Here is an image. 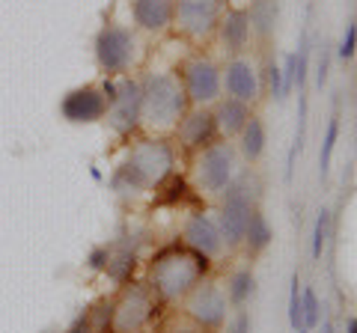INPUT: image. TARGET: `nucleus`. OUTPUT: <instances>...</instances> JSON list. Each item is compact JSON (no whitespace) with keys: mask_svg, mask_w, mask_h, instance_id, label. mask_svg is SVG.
I'll return each mask as SVG.
<instances>
[{"mask_svg":"<svg viewBox=\"0 0 357 333\" xmlns=\"http://www.w3.org/2000/svg\"><path fill=\"white\" fill-rule=\"evenodd\" d=\"M182 304H185V318L208 333L220 330L223 321H227V307H229L227 292L211 280H199L191 292L182 297Z\"/></svg>","mask_w":357,"mask_h":333,"instance_id":"obj_8","label":"nucleus"},{"mask_svg":"<svg viewBox=\"0 0 357 333\" xmlns=\"http://www.w3.org/2000/svg\"><path fill=\"white\" fill-rule=\"evenodd\" d=\"M161 333H208V330H203V327H197L194 321H176V325H170V327H164Z\"/></svg>","mask_w":357,"mask_h":333,"instance_id":"obj_33","label":"nucleus"},{"mask_svg":"<svg viewBox=\"0 0 357 333\" xmlns=\"http://www.w3.org/2000/svg\"><path fill=\"white\" fill-rule=\"evenodd\" d=\"M345 333H357V316L349 318V325H345Z\"/></svg>","mask_w":357,"mask_h":333,"instance_id":"obj_34","label":"nucleus"},{"mask_svg":"<svg viewBox=\"0 0 357 333\" xmlns=\"http://www.w3.org/2000/svg\"><path fill=\"white\" fill-rule=\"evenodd\" d=\"M134 265H137V253H134L131 247H119V250L110 247V262H107L105 271L122 286V283L134 280Z\"/></svg>","mask_w":357,"mask_h":333,"instance_id":"obj_22","label":"nucleus"},{"mask_svg":"<svg viewBox=\"0 0 357 333\" xmlns=\"http://www.w3.org/2000/svg\"><path fill=\"white\" fill-rule=\"evenodd\" d=\"M274 241V229L268 224V217L262 215V208L256 206L250 212V220H248V229H244V241L241 247L248 250V256H259V253L268 250V244Z\"/></svg>","mask_w":357,"mask_h":333,"instance_id":"obj_20","label":"nucleus"},{"mask_svg":"<svg viewBox=\"0 0 357 333\" xmlns=\"http://www.w3.org/2000/svg\"><path fill=\"white\" fill-rule=\"evenodd\" d=\"M227 0H176V21L173 24L188 39H208L218 30Z\"/></svg>","mask_w":357,"mask_h":333,"instance_id":"obj_10","label":"nucleus"},{"mask_svg":"<svg viewBox=\"0 0 357 333\" xmlns=\"http://www.w3.org/2000/svg\"><path fill=\"white\" fill-rule=\"evenodd\" d=\"M301 304H304V327L312 333L319 327L321 318V307H319V295L312 288H301Z\"/></svg>","mask_w":357,"mask_h":333,"instance_id":"obj_26","label":"nucleus"},{"mask_svg":"<svg viewBox=\"0 0 357 333\" xmlns=\"http://www.w3.org/2000/svg\"><path fill=\"white\" fill-rule=\"evenodd\" d=\"M262 81H265L268 95L277 98V102H283V72H280V65H277V63H265Z\"/></svg>","mask_w":357,"mask_h":333,"instance_id":"obj_27","label":"nucleus"},{"mask_svg":"<svg viewBox=\"0 0 357 333\" xmlns=\"http://www.w3.org/2000/svg\"><path fill=\"white\" fill-rule=\"evenodd\" d=\"M66 333H96V330H93V316H89V309H81V313L72 318V325L66 327Z\"/></svg>","mask_w":357,"mask_h":333,"instance_id":"obj_31","label":"nucleus"},{"mask_svg":"<svg viewBox=\"0 0 357 333\" xmlns=\"http://www.w3.org/2000/svg\"><path fill=\"white\" fill-rule=\"evenodd\" d=\"M178 81L185 86V95H188V102H191V107H211L223 95L220 65L215 60L203 57V54H197V57L182 63Z\"/></svg>","mask_w":357,"mask_h":333,"instance_id":"obj_7","label":"nucleus"},{"mask_svg":"<svg viewBox=\"0 0 357 333\" xmlns=\"http://www.w3.org/2000/svg\"><path fill=\"white\" fill-rule=\"evenodd\" d=\"M321 333H333V325H331V321H325V327H321Z\"/></svg>","mask_w":357,"mask_h":333,"instance_id":"obj_35","label":"nucleus"},{"mask_svg":"<svg viewBox=\"0 0 357 333\" xmlns=\"http://www.w3.org/2000/svg\"><path fill=\"white\" fill-rule=\"evenodd\" d=\"M250 15V30L259 42H268L277 30V21H280V0H253L248 6Z\"/></svg>","mask_w":357,"mask_h":333,"instance_id":"obj_18","label":"nucleus"},{"mask_svg":"<svg viewBox=\"0 0 357 333\" xmlns=\"http://www.w3.org/2000/svg\"><path fill=\"white\" fill-rule=\"evenodd\" d=\"M354 54H357V21H349V27H345L340 45H337V57L342 63H349L354 60Z\"/></svg>","mask_w":357,"mask_h":333,"instance_id":"obj_28","label":"nucleus"},{"mask_svg":"<svg viewBox=\"0 0 357 333\" xmlns=\"http://www.w3.org/2000/svg\"><path fill=\"white\" fill-rule=\"evenodd\" d=\"M140 86H143V122H140V128H149L155 134L173 131L178 125V119H182L188 114V107H191L178 75L149 72L140 81Z\"/></svg>","mask_w":357,"mask_h":333,"instance_id":"obj_2","label":"nucleus"},{"mask_svg":"<svg viewBox=\"0 0 357 333\" xmlns=\"http://www.w3.org/2000/svg\"><path fill=\"white\" fill-rule=\"evenodd\" d=\"M220 84L223 93L229 98H238L244 104H256L262 95V77L259 69L248 60V57H229L227 63L220 65Z\"/></svg>","mask_w":357,"mask_h":333,"instance_id":"obj_12","label":"nucleus"},{"mask_svg":"<svg viewBox=\"0 0 357 333\" xmlns=\"http://www.w3.org/2000/svg\"><path fill=\"white\" fill-rule=\"evenodd\" d=\"M208 271L211 259L199 256L188 244H170L152 256L146 268V286L161 304H178L199 280H206Z\"/></svg>","mask_w":357,"mask_h":333,"instance_id":"obj_1","label":"nucleus"},{"mask_svg":"<svg viewBox=\"0 0 357 333\" xmlns=\"http://www.w3.org/2000/svg\"><path fill=\"white\" fill-rule=\"evenodd\" d=\"M265 146H268V131H265V122L259 116H250L248 119V125L241 128V134H238V155L248 164H256L265 155Z\"/></svg>","mask_w":357,"mask_h":333,"instance_id":"obj_19","label":"nucleus"},{"mask_svg":"<svg viewBox=\"0 0 357 333\" xmlns=\"http://www.w3.org/2000/svg\"><path fill=\"white\" fill-rule=\"evenodd\" d=\"M328 235H331V212H328V208H319L316 226H312V244H310V256H312V262H321V253H325Z\"/></svg>","mask_w":357,"mask_h":333,"instance_id":"obj_24","label":"nucleus"},{"mask_svg":"<svg viewBox=\"0 0 357 333\" xmlns=\"http://www.w3.org/2000/svg\"><path fill=\"white\" fill-rule=\"evenodd\" d=\"M107 125L119 137H131L140 131L143 122V86L134 77H119L116 81V95L107 107Z\"/></svg>","mask_w":357,"mask_h":333,"instance_id":"obj_9","label":"nucleus"},{"mask_svg":"<svg viewBox=\"0 0 357 333\" xmlns=\"http://www.w3.org/2000/svg\"><path fill=\"white\" fill-rule=\"evenodd\" d=\"M107 262H110V247H107V244H98V247L89 250L86 268H89V271H105V268H107Z\"/></svg>","mask_w":357,"mask_h":333,"instance_id":"obj_30","label":"nucleus"},{"mask_svg":"<svg viewBox=\"0 0 357 333\" xmlns=\"http://www.w3.org/2000/svg\"><path fill=\"white\" fill-rule=\"evenodd\" d=\"M107 104L110 102H107L102 86L84 84L60 98V116L69 122V125H93V122H102L107 116Z\"/></svg>","mask_w":357,"mask_h":333,"instance_id":"obj_11","label":"nucleus"},{"mask_svg":"<svg viewBox=\"0 0 357 333\" xmlns=\"http://www.w3.org/2000/svg\"><path fill=\"white\" fill-rule=\"evenodd\" d=\"M289 325L298 333L304 327V304H301V274H292V283H289Z\"/></svg>","mask_w":357,"mask_h":333,"instance_id":"obj_25","label":"nucleus"},{"mask_svg":"<svg viewBox=\"0 0 357 333\" xmlns=\"http://www.w3.org/2000/svg\"><path fill=\"white\" fill-rule=\"evenodd\" d=\"M96 63L105 77H122L134 57H137V39L134 33L122 24H105L96 33Z\"/></svg>","mask_w":357,"mask_h":333,"instance_id":"obj_6","label":"nucleus"},{"mask_svg":"<svg viewBox=\"0 0 357 333\" xmlns=\"http://www.w3.org/2000/svg\"><path fill=\"white\" fill-rule=\"evenodd\" d=\"M211 114H215L218 122V134L223 140H232L241 134V128L248 125V119L253 116L250 104L238 102V98H229V95H220L215 104H211Z\"/></svg>","mask_w":357,"mask_h":333,"instance_id":"obj_17","label":"nucleus"},{"mask_svg":"<svg viewBox=\"0 0 357 333\" xmlns=\"http://www.w3.org/2000/svg\"><path fill=\"white\" fill-rule=\"evenodd\" d=\"M331 60H333V51L328 45H321V54H319V60H316V86H319V90H325V84H328Z\"/></svg>","mask_w":357,"mask_h":333,"instance_id":"obj_29","label":"nucleus"},{"mask_svg":"<svg viewBox=\"0 0 357 333\" xmlns=\"http://www.w3.org/2000/svg\"><path fill=\"white\" fill-rule=\"evenodd\" d=\"M253 295H256V274H253L250 268L232 271L229 280H227V301H229L232 307L241 309Z\"/></svg>","mask_w":357,"mask_h":333,"instance_id":"obj_21","label":"nucleus"},{"mask_svg":"<svg viewBox=\"0 0 357 333\" xmlns=\"http://www.w3.org/2000/svg\"><path fill=\"white\" fill-rule=\"evenodd\" d=\"M176 131V140L185 152H203L206 146H211L220 134H218V122L211 107H188V114L178 119Z\"/></svg>","mask_w":357,"mask_h":333,"instance_id":"obj_13","label":"nucleus"},{"mask_svg":"<svg viewBox=\"0 0 357 333\" xmlns=\"http://www.w3.org/2000/svg\"><path fill=\"white\" fill-rule=\"evenodd\" d=\"M337 140H340V114L333 110V116L328 119V128H325V140H321V149H319V176H321V182H325L328 173H331V161H333Z\"/></svg>","mask_w":357,"mask_h":333,"instance_id":"obj_23","label":"nucleus"},{"mask_svg":"<svg viewBox=\"0 0 357 333\" xmlns=\"http://www.w3.org/2000/svg\"><path fill=\"white\" fill-rule=\"evenodd\" d=\"M182 244H188L191 250H197L199 256H206L215 262L220 253H223V235H220V226H218V220L206 215V212H194L191 217L185 220V226H182Z\"/></svg>","mask_w":357,"mask_h":333,"instance_id":"obj_14","label":"nucleus"},{"mask_svg":"<svg viewBox=\"0 0 357 333\" xmlns=\"http://www.w3.org/2000/svg\"><path fill=\"white\" fill-rule=\"evenodd\" d=\"M134 24L146 33H164L176 21V0H131Z\"/></svg>","mask_w":357,"mask_h":333,"instance_id":"obj_16","label":"nucleus"},{"mask_svg":"<svg viewBox=\"0 0 357 333\" xmlns=\"http://www.w3.org/2000/svg\"><path fill=\"white\" fill-rule=\"evenodd\" d=\"M238 176V149L236 143L218 137L211 146L197 152L191 166V185L194 191L206 196H220Z\"/></svg>","mask_w":357,"mask_h":333,"instance_id":"obj_3","label":"nucleus"},{"mask_svg":"<svg viewBox=\"0 0 357 333\" xmlns=\"http://www.w3.org/2000/svg\"><path fill=\"white\" fill-rule=\"evenodd\" d=\"M161 301L146 283H122L119 295L114 297V318H110V333H143L155 316H158Z\"/></svg>","mask_w":357,"mask_h":333,"instance_id":"obj_5","label":"nucleus"},{"mask_svg":"<svg viewBox=\"0 0 357 333\" xmlns=\"http://www.w3.org/2000/svg\"><path fill=\"white\" fill-rule=\"evenodd\" d=\"M126 166L137 176L146 191H152V187H161L164 182L173 179L176 149H173V143L164 137H143L128 149Z\"/></svg>","mask_w":357,"mask_h":333,"instance_id":"obj_4","label":"nucleus"},{"mask_svg":"<svg viewBox=\"0 0 357 333\" xmlns=\"http://www.w3.org/2000/svg\"><path fill=\"white\" fill-rule=\"evenodd\" d=\"M215 33H218L220 45L227 48L232 57L244 54V51H248V45H250V39H253L248 9H244V6H232V9H227V13L220 15V21H218V30H215Z\"/></svg>","mask_w":357,"mask_h":333,"instance_id":"obj_15","label":"nucleus"},{"mask_svg":"<svg viewBox=\"0 0 357 333\" xmlns=\"http://www.w3.org/2000/svg\"><path fill=\"white\" fill-rule=\"evenodd\" d=\"M250 330H253V318H250V313H248V309H238V316H236V321H232L229 333H250Z\"/></svg>","mask_w":357,"mask_h":333,"instance_id":"obj_32","label":"nucleus"}]
</instances>
